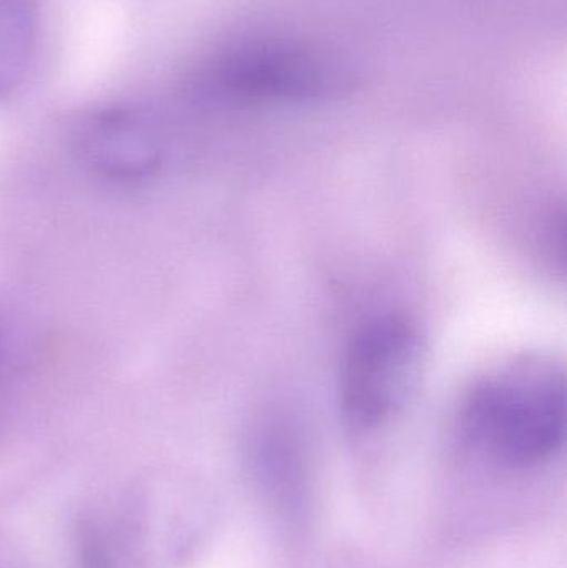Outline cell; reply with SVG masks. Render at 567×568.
Returning a JSON list of instances; mask_svg holds the SVG:
<instances>
[{
    "label": "cell",
    "instance_id": "2",
    "mask_svg": "<svg viewBox=\"0 0 567 568\" xmlns=\"http://www.w3.org/2000/svg\"><path fill=\"white\" fill-rule=\"evenodd\" d=\"M352 72L338 60L298 43L250 40L233 43L203 60L195 89L223 99L313 102L352 87Z\"/></svg>",
    "mask_w": 567,
    "mask_h": 568
},
{
    "label": "cell",
    "instance_id": "3",
    "mask_svg": "<svg viewBox=\"0 0 567 568\" xmlns=\"http://www.w3.org/2000/svg\"><path fill=\"white\" fill-rule=\"evenodd\" d=\"M425 346L418 327L399 314L373 317L350 341L342 373V407L355 433L396 416L418 387Z\"/></svg>",
    "mask_w": 567,
    "mask_h": 568
},
{
    "label": "cell",
    "instance_id": "4",
    "mask_svg": "<svg viewBox=\"0 0 567 568\" xmlns=\"http://www.w3.org/2000/svg\"><path fill=\"white\" fill-rule=\"evenodd\" d=\"M73 142L83 165L113 185L149 182L162 169L165 153L155 120L123 103L85 113L77 123Z\"/></svg>",
    "mask_w": 567,
    "mask_h": 568
},
{
    "label": "cell",
    "instance_id": "5",
    "mask_svg": "<svg viewBox=\"0 0 567 568\" xmlns=\"http://www.w3.org/2000/svg\"><path fill=\"white\" fill-rule=\"evenodd\" d=\"M39 0H0V102L29 79L39 49Z\"/></svg>",
    "mask_w": 567,
    "mask_h": 568
},
{
    "label": "cell",
    "instance_id": "1",
    "mask_svg": "<svg viewBox=\"0 0 567 568\" xmlns=\"http://www.w3.org/2000/svg\"><path fill=\"white\" fill-rule=\"evenodd\" d=\"M462 427L475 446L509 466L548 459L565 440V373L533 356L498 367L469 390Z\"/></svg>",
    "mask_w": 567,
    "mask_h": 568
}]
</instances>
